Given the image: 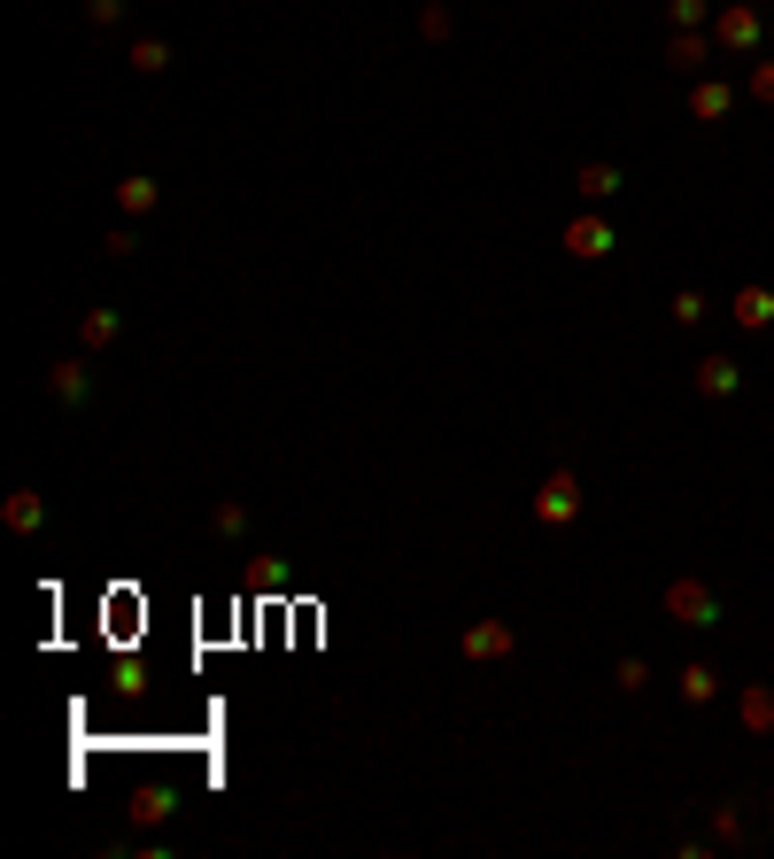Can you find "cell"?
I'll use <instances>...</instances> for the list:
<instances>
[{"label":"cell","instance_id":"obj_15","mask_svg":"<svg viewBox=\"0 0 774 859\" xmlns=\"http://www.w3.org/2000/svg\"><path fill=\"white\" fill-rule=\"evenodd\" d=\"M574 194H581V201H613L619 171H613V164H581V171H574Z\"/></svg>","mask_w":774,"mask_h":859},{"label":"cell","instance_id":"obj_5","mask_svg":"<svg viewBox=\"0 0 774 859\" xmlns=\"http://www.w3.org/2000/svg\"><path fill=\"white\" fill-rule=\"evenodd\" d=\"M47 395L78 411V403L94 395V364H86V356H55V364H47Z\"/></svg>","mask_w":774,"mask_h":859},{"label":"cell","instance_id":"obj_21","mask_svg":"<svg viewBox=\"0 0 774 859\" xmlns=\"http://www.w3.org/2000/svg\"><path fill=\"white\" fill-rule=\"evenodd\" d=\"M209 534H225V542L248 534V504H217V512H209Z\"/></svg>","mask_w":774,"mask_h":859},{"label":"cell","instance_id":"obj_11","mask_svg":"<svg viewBox=\"0 0 774 859\" xmlns=\"http://www.w3.org/2000/svg\"><path fill=\"white\" fill-rule=\"evenodd\" d=\"M682 704H713V697H721V667H705V659H689V667H682Z\"/></svg>","mask_w":774,"mask_h":859},{"label":"cell","instance_id":"obj_8","mask_svg":"<svg viewBox=\"0 0 774 859\" xmlns=\"http://www.w3.org/2000/svg\"><path fill=\"white\" fill-rule=\"evenodd\" d=\"M713 47H721L713 31H674V39H666V70H705Z\"/></svg>","mask_w":774,"mask_h":859},{"label":"cell","instance_id":"obj_24","mask_svg":"<svg viewBox=\"0 0 774 859\" xmlns=\"http://www.w3.org/2000/svg\"><path fill=\"white\" fill-rule=\"evenodd\" d=\"M101 248H109V256H117V264H125V256H140V233H133V225H117V233H109V240H101Z\"/></svg>","mask_w":774,"mask_h":859},{"label":"cell","instance_id":"obj_4","mask_svg":"<svg viewBox=\"0 0 774 859\" xmlns=\"http://www.w3.org/2000/svg\"><path fill=\"white\" fill-rule=\"evenodd\" d=\"M458 651L464 659H511V651H519V628H511V620H472L458 635Z\"/></svg>","mask_w":774,"mask_h":859},{"label":"cell","instance_id":"obj_18","mask_svg":"<svg viewBox=\"0 0 774 859\" xmlns=\"http://www.w3.org/2000/svg\"><path fill=\"white\" fill-rule=\"evenodd\" d=\"M613 689H619V697H643V689H650V659H635V651H627V659L613 667Z\"/></svg>","mask_w":774,"mask_h":859},{"label":"cell","instance_id":"obj_19","mask_svg":"<svg viewBox=\"0 0 774 859\" xmlns=\"http://www.w3.org/2000/svg\"><path fill=\"white\" fill-rule=\"evenodd\" d=\"M170 806H178L170 790H140V798H133V821H140V829H155V821H170Z\"/></svg>","mask_w":774,"mask_h":859},{"label":"cell","instance_id":"obj_1","mask_svg":"<svg viewBox=\"0 0 774 859\" xmlns=\"http://www.w3.org/2000/svg\"><path fill=\"white\" fill-rule=\"evenodd\" d=\"M666 620H682V628H721V596H713L697 573H682V581H666Z\"/></svg>","mask_w":774,"mask_h":859},{"label":"cell","instance_id":"obj_12","mask_svg":"<svg viewBox=\"0 0 774 859\" xmlns=\"http://www.w3.org/2000/svg\"><path fill=\"white\" fill-rule=\"evenodd\" d=\"M728 109H736V93H728V86H721V78H705V86H697V93H689V117H697V125H721V117H728Z\"/></svg>","mask_w":774,"mask_h":859},{"label":"cell","instance_id":"obj_17","mask_svg":"<svg viewBox=\"0 0 774 859\" xmlns=\"http://www.w3.org/2000/svg\"><path fill=\"white\" fill-rule=\"evenodd\" d=\"M125 62H133L140 78H163V70H170V47H163V39H133V55H125Z\"/></svg>","mask_w":774,"mask_h":859},{"label":"cell","instance_id":"obj_10","mask_svg":"<svg viewBox=\"0 0 774 859\" xmlns=\"http://www.w3.org/2000/svg\"><path fill=\"white\" fill-rule=\"evenodd\" d=\"M0 519H8L16 534H39V526H47V504H39V488H16V496L0 504Z\"/></svg>","mask_w":774,"mask_h":859},{"label":"cell","instance_id":"obj_16","mask_svg":"<svg viewBox=\"0 0 774 859\" xmlns=\"http://www.w3.org/2000/svg\"><path fill=\"white\" fill-rule=\"evenodd\" d=\"M117 334H125V318H117V310H86V318H78V348H109Z\"/></svg>","mask_w":774,"mask_h":859},{"label":"cell","instance_id":"obj_13","mask_svg":"<svg viewBox=\"0 0 774 859\" xmlns=\"http://www.w3.org/2000/svg\"><path fill=\"white\" fill-rule=\"evenodd\" d=\"M736 387H744V372H736L728 356H705V364H697V395L721 403V395H736Z\"/></svg>","mask_w":774,"mask_h":859},{"label":"cell","instance_id":"obj_20","mask_svg":"<svg viewBox=\"0 0 774 859\" xmlns=\"http://www.w3.org/2000/svg\"><path fill=\"white\" fill-rule=\"evenodd\" d=\"M666 23L674 31H697V23H713V8L705 0H666Z\"/></svg>","mask_w":774,"mask_h":859},{"label":"cell","instance_id":"obj_9","mask_svg":"<svg viewBox=\"0 0 774 859\" xmlns=\"http://www.w3.org/2000/svg\"><path fill=\"white\" fill-rule=\"evenodd\" d=\"M155 201H163V186H155L148 171H133V178H117V209H125V217H148Z\"/></svg>","mask_w":774,"mask_h":859},{"label":"cell","instance_id":"obj_14","mask_svg":"<svg viewBox=\"0 0 774 859\" xmlns=\"http://www.w3.org/2000/svg\"><path fill=\"white\" fill-rule=\"evenodd\" d=\"M736 712H744V728H752V735H774V689L767 682L744 689V697H736Z\"/></svg>","mask_w":774,"mask_h":859},{"label":"cell","instance_id":"obj_6","mask_svg":"<svg viewBox=\"0 0 774 859\" xmlns=\"http://www.w3.org/2000/svg\"><path fill=\"white\" fill-rule=\"evenodd\" d=\"M613 248H619V240H613L605 217H574V225H566V256H574V264H605Z\"/></svg>","mask_w":774,"mask_h":859},{"label":"cell","instance_id":"obj_23","mask_svg":"<svg viewBox=\"0 0 774 859\" xmlns=\"http://www.w3.org/2000/svg\"><path fill=\"white\" fill-rule=\"evenodd\" d=\"M419 31H427V39H450V8L427 0V8H419Z\"/></svg>","mask_w":774,"mask_h":859},{"label":"cell","instance_id":"obj_26","mask_svg":"<svg viewBox=\"0 0 774 859\" xmlns=\"http://www.w3.org/2000/svg\"><path fill=\"white\" fill-rule=\"evenodd\" d=\"M752 101H774V62H760V70H752Z\"/></svg>","mask_w":774,"mask_h":859},{"label":"cell","instance_id":"obj_3","mask_svg":"<svg viewBox=\"0 0 774 859\" xmlns=\"http://www.w3.org/2000/svg\"><path fill=\"white\" fill-rule=\"evenodd\" d=\"M535 519H542V526H566V519H581V481H574L566 465L542 481V496H535Z\"/></svg>","mask_w":774,"mask_h":859},{"label":"cell","instance_id":"obj_2","mask_svg":"<svg viewBox=\"0 0 774 859\" xmlns=\"http://www.w3.org/2000/svg\"><path fill=\"white\" fill-rule=\"evenodd\" d=\"M760 31H767V16H760L752 0H728V8H713V39H721V55H744V47H760Z\"/></svg>","mask_w":774,"mask_h":859},{"label":"cell","instance_id":"obj_7","mask_svg":"<svg viewBox=\"0 0 774 859\" xmlns=\"http://www.w3.org/2000/svg\"><path fill=\"white\" fill-rule=\"evenodd\" d=\"M728 318H736L744 334H767L774 326V295L767 287H736V295H728Z\"/></svg>","mask_w":774,"mask_h":859},{"label":"cell","instance_id":"obj_25","mask_svg":"<svg viewBox=\"0 0 774 859\" xmlns=\"http://www.w3.org/2000/svg\"><path fill=\"white\" fill-rule=\"evenodd\" d=\"M125 16V0H86V23H117Z\"/></svg>","mask_w":774,"mask_h":859},{"label":"cell","instance_id":"obj_22","mask_svg":"<svg viewBox=\"0 0 774 859\" xmlns=\"http://www.w3.org/2000/svg\"><path fill=\"white\" fill-rule=\"evenodd\" d=\"M705 310H713V303H705V295H697V287H682V295H674V326H697V318H705Z\"/></svg>","mask_w":774,"mask_h":859}]
</instances>
